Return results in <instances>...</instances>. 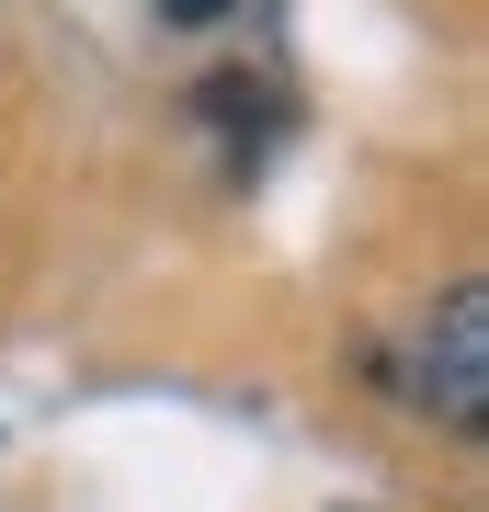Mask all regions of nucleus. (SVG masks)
<instances>
[{
	"label": "nucleus",
	"mask_w": 489,
	"mask_h": 512,
	"mask_svg": "<svg viewBox=\"0 0 489 512\" xmlns=\"http://www.w3.org/2000/svg\"><path fill=\"white\" fill-rule=\"evenodd\" d=\"M387 387H410L433 421H455V433H489V285H444V308L421 319V342H410V376H387Z\"/></svg>",
	"instance_id": "nucleus-1"
},
{
	"label": "nucleus",
	"mask_w": 489,
	"mask_h": 512,
	"mask_svg": "<svg viewBox=\"0 0 489 512\" xmlns=\"http://www.w3.org/2000/svg\"><path fill=\"white\" fill-rule=\"evenodd\" d=\"M194 114H205V126H217V137H273V126H285V92H273V80H251V69H217V80H194Z\"/></svg>",
	"instance_id": "nucleus-2"
},
{
	"label": "nucleus",
	"mask_w": 489,
	"mask_h": 512,
	"mask_svg": "<svg viewBox=\"0 0 489 512\" xmlns=\"http://www.w3.org/2000/svg\"><path fill=\"white\" fill-rule=\"evenodd\" d=\"M239 0H160V23H182V35H194V23H228Z\"/></svg>",
	"instance_id": "nucleus-3"
}]
</instances>
